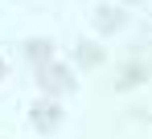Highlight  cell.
I'll return each mask as SVG.
<instances>
[{
	"label": "cell",
	"mask_w": 152,
	"mask_h": 139,
	"mask_svg": "<svg viewBox=\"0 0 152 139\" xmlns=\"http://www.w3.org/2000/svg\"><path fill=\"white\" fill-rule=\"evenodd\" d=\"M37 78H41V90L45 94H66L74 86V74L62 66V62H41L37 66Z\"/></svg>",
	"instance_id": "6da1fadb"
},
{
	"label": "cell",
	"mask_w": 152,
	"mask_h": 139,
	"mask_svg": "<svg viewBox=\"0 0 152 139\" xmlns=\"http://www.w3.org/2000/svg\"><path fill=\"white\" fill-rule=\"evenodd\" d=\"M29 123H33L37 131H53V127L62 123V106H58L53 98H41V102L29 111Z\"/></svg>",
	"instance_id": "7a4b0ae2"
},
{
	"label": "cell",
	"mask_w": 152,
	"mask_h": 139,
	"mask_svg": "<svg viewBox=\"0 0 152 139\" xmlns=\"http://www.w3.org/2000/svg\"><path fill=\"white\" fill-rule=\"evenodd\" d=\"M25 53L37 62V66H41V62H53V45H50V41H29V45H25Z\"/></svg>",
	"instance_id": "3957f363"
},
{
	"label": "cell",
	"mask_w": 152,
	"mask_h": 139,
	"mask_svg": "<svg viewBox=\"0 0 152 139\" xmlns=\"http://www.w3.org/2000/svg\"><path fill=\"white\" fill-rule=\"evenodd\" d=\"M78 53H82V62H86V66H99V62H103V49H99V45H91V41L78 49Z\"/></svg>",
	"instance_id": "277c9868"
},
{
	"label": "cell",
	"mask_w": 152,
	"mask_h": 139,
	"mask_svg": "<svg viewBox=\"0 0 152 139\" xmlns=\"http://www.w3.org/2000/svg\"><path fill=\"white\" fill-rule=\"evenodd\" d=\"M132 82H144V66H127V70H124L119 86H132Z\"/></svg>",
	"instance_id": "5b68a950"
},
{
	"label": "cell",
	"mask_w": 152,
	"mask_h": 139,
	"mask_svg": "<svg viewBox=\"0 0 152 139\" xmlns=\"http://www.w3.org/2000/svg\"><path fill=\"white\" fill-rule=\"evenodd\" d=\"M0 78H4V62H0Z\"/></svg>",
	"instance_id": "8992f818"
}]
</instances>
